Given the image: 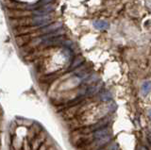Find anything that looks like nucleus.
<instances>
[{"mask_svg":"<svg viewBox=\"0 0 151 150\" xmlns=\"http://www.w3.org/2000/svg\"><path fill=\"white\" fill-rule=\"evenodd\" d=\"M4 10L9 19H19V18L33 17V15H36L35 11L29 10H8V9Z\"/></svg>","mask_w":151,"mask_h":150,"instance_id":"f257e3e1","label":"nucleus"},{"mask_svg":"<svg viewBox=\"0 0 151 150\" xmlns=\"http://www.w3.org/2000/svg\"><path fill=\"white\" fill-rule=\"evenodd\" d=\"M2 5L4 9L8 10H27L29 8L27 4L18 2L16 0H3Z\"/></svg>","mask_w":151,"mask_h":150,"instance_id":"f03ea898","label":"nucleus"},{"mask_svg":"<svg viewBox=\"0 0 151 150\" xmlns=\"http://www.w3.org/2000/svg\"><path fill=\"white\" fill-rule=\"evenodd\" d=\"M33 34H27V35H22L17 36L15 38V43L18 46H24L26 44H28L33 40Z\"/></svg>","mask_w":151,"mask_h":150,"instance_id":"7ed1b4c3","label":"nucleus"}]
</instances>
